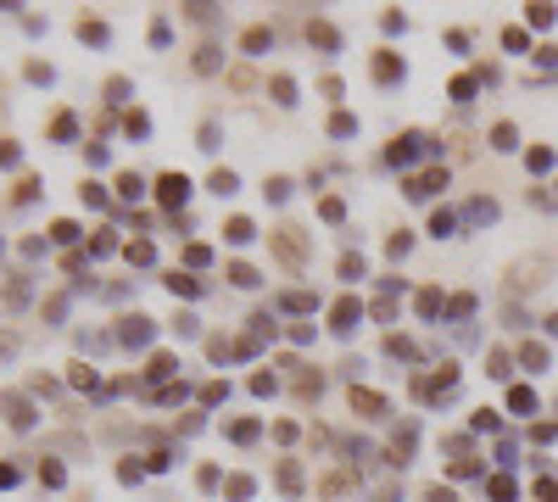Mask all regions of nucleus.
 <instances>
[{"label": "nucleus", "mask_w": 558, "mask_h": 502, "mask_svg": "<svg viewBox=\"0 0 558 502\" xmlns=\"http://www.w3.org/2000/svg\"><path fill=\"white\" fill-rule=\"evenodd\" d=\"M11 480H17V469H6V463H0V486H11Z\"/></svg>", "instance_id": "obj_9"}, {"label": "nucleus", "mask_w": 558, "mask_h": 502, "mask_svg": "<svg viewBox=\"0 0 558 502\" xmlns=\"http://www.w3.org/2000/svg\"><path fill=\"white\" fill-rule=\"evenodd\" d=\"M157 190H162V201H167V207H179V201H184V190H190V184H184V179H179V173H167V179H162Z\"/></svg>", "instance_id": "obj_3"}, {"label": "nucleus", "mask_w": 558, "mask_h": 502, "mask_svg": "<svg viewBox=\"0 0 558 502\" xmlns=\"http://www.w3.org/2000/svg\"><path fill=\"white\" fill-rule=\"evenodd\" d=\"M352 408H363L369 419H374V413H386V402H380V396H369V391H352Z\"/></svg>", "instance_id": "obj_4"}, {"label": "nucleus", "mask_w": 558, "mask_h": 502, "mask_svg": "<svg viewBox=\"0 0 558 502\" xmlns=\"http://www.w3.org/2000/svg\"><path fill=\"white\" fill-rule=\"evenodd\" d=\"M430 502H452V491H430Z\"/></svg>", "instance_id": "obj_10"}, {"label": "nucleus", "mask_w": 558, "mask_h": 502, "mask_svg": "<svg viewBox=\"0 0 558 502\" xmlns=\"http://www.w3.org/2000/svg\"><path fill=\"white\" fill-rule=\"evenodd\" d=\"M352 318H357V301H341V307H335V330H346Z\"/></svg>", "instance_id": "obj_5"}, {"label": "nucleus", "mask_w": 558, "mask_h": 502, "mask_svg": "<svg viewBox=\"0 0 558 502\" xmlns=\"http://www.w3.org/2000/svg\"><path fill=\"white\" fill-rule=\"evenodd\" d=\"M229 280H235V285H257V274H251L246 263H235V268H229Z\"/></svg>", "instance_id": "obj_8"}, {"label": "nucleus", "mask_w": 558, "mask_h": 502, "mask_svg": "<svg viewBox=\"0 0 558 502\" xmlns=\"http://www.w3.org/2000/svg\"><path fill=\"white\" fill-rule=\"evenodd\" d=\"M274 251L296 268V263H302V240H296V229H274Z\"/></svg>", "instance_id": "obj_1"}, {"label": "nucleus", "mask_w": 558, "mask_h": 502, "mask_svg": "<svg viewBox=\"0 0 558 502\" xmlns=\"http://www.w3.org/2000/svg\"><path fill=\"white\" fill-rule=\"evenodd\" d=\"M0 408H6V419H11L17 430H28V425H34V413H28V402H23V396H0Z\"/></svg>", "instance_id": "obj_2"}, {"label": "nucleus", "mask_w": 558, "mask_h": 502, "mask_svg": "<svg viewBox=\"0 0 558 502\" xmlns=\"http://www.w3.org/2000/svg\"><path fill=\"white\" fill-rule=\"evenodd\" d=\"M123 341H134V346H140V341H146V318H129V324H123Z\"/></svg>", "instance_id": "obj_6"}, {"label": "nucleus", "mask_w": 558, "mask_h": 502, "mask_svg": "<svg viewBox=\"0 0 558 502\" xmlns=\"http://www.w3.org/2000/svg\"><path fill=\"white\" fill-rule=\"evenodd\" d=\"M436 184H441V173H424V179H413V196H430Z\"/></svg>", "instance_id": "obj_7"}]
</instances>
